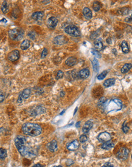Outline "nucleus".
<instances>
[{
  "instance_id": "nucleus-1",
  "label": "nucleus",
  "mask_w": 132,
  "mask_h": 167,
  "mask_svg": "<svg viewBox=\"0 0 132 167\" xmlns=\"http://www.w3.org/2000/svg\"><path fill=\"white\" fill-rule=\"evenodd\" d=\"M23 132L30 136H37L42 132L41 126L38 124L33 123H26L22 126Z\"/></svg>"
},
{
  "instance_id": "nucleus-2",
  "label": "nucleus",
  "mask_w": 132,
  "mask_h": 167,
  "mask_svg": "<svg viewBox=\"0 0 132 167\" xmlns=\"http://www.w3.org/2000/svg\"><path fill=\"white\" fill-rule=\"evenodd\" d=\"M122 103L119 99H114L110 101L108 104H107L105 109L108 110V112L114 111H118L122 108Z\"/></svg>"
},
{
  "instance_id": "nucleus-3",
  "label": "nucleus",
  "mask_w": 132,
  "mask_h": 167,
  "mask_svg": "<svg viewBox=\"0 0 132 167\" xmlns=\"http://www.w3.org/2000/svg\"><path fill=\"white\" fill-rule=\"evenodd\" d=\"M9 35L12 40L19 41L23 38L24 32L21 29L15 28L9 31Z\"/></svg>"
},
{
  "instance_id": "nucleus-4",
  "label": "nucleus",
  "mask_w": 132,
  "mask_h": 167,
  "mask_svg": "<svg viewBox=\"0 0 132 167\" xmlns=\"http://www.w3.org/2000/svg\"><path fill=\"white\" fill-rule=\"evenodd\" d=\"M65 31L66 33L74 36V37H78V36H80L81 35L79 29L74 25L68 26L65 29Z\"/></svg>"
},
{
  "instance_id": "nucleus-5",
  "label": "nucleus",
  "mask_w": 132,
  "mask_h": 167,
  "mask_svg": "<svg viewBox=\"0 0 132 167\" xmlns=\"http://www.w3.org/2000/svg\"><path fill=\"white\" fill-rule=\"evenodd\" d=\"M129 155V150L126 148H124L122 147L121 149L119 150V151L117 152V154L116 156L120 160H126L128 158Z\"/></svg>"
},
{
  "instance_id": "nucleus-6",
  "label": "nucleus",
  "mask_w": 132,
  "mask_h": 167,
  "mask_svg": "<svg viewBox=\"0 0 132 167\" xmlns=\"http://www.w3.org/2000/svg\"><path fill=\"white\" fill-rule=\"evenodd\" d=\"M19 58V50H12V52H10L9 53L8 55H7V58L9 59V60H10V62H16L17 60H18Z\"/></svg>"
},
{
  "instance_id": "nucleus-7",
  "label": "nucleus",
  "mask_w": 132,
  "mask_h": 167,
  "mask_svg": "<svg viewBox=\"0 0 132 167\" xmlns=\"http://www.w3.org/2000/svg\"><path fill=\"white\" fill-rule=\"evenodd\" d=\"M97 139L100 142L105 143V142L111 140V135L107 132H103L98 135Z\"/></svg>"
},
{
  "instance_id": "nucleus-8",
  "label": "nucleus",
  "mask_w": 132,
  "mask_h": 167,
  "mask_svg": "<svg viewBox=\"0 0 132 167\" xmlns=\"http://www.w3.org/2000/svg\"><path fill=\"white\" fill-rule=\"evenodd\" d=\"M67 42V38L65 37L63 35H58V36H56L54 39V43L57 45H63V44H66Z\"/></svg>"
},
{
  "instance_id": "nucleus-9",
  "label": "nucleus",
  "mask_w": 132,
  "mask_h": 167,
  "mask_svg": "<svg viewBox=\"0 0 132 167\" xmlns=\"http://www.w3.org/2000/svg\"><path fill=\"white\" fill-rule=\"evenodd\" d=\"M58 23V19L56 17H51L47 21V26L51 29H54L57 25Z\"/></svg>"
},
{
  "instance_id": "nucleus-10",
  "label": "nucleus",
  "mask_w": 132,
  "mask_h": 167,
  "mask_svg": "<svg viewBox=\"0 0 132 167\" xmlns=\"http://www.w3.org/2000/svg\"><path fill=\"white\" fill-rule=\"evenodd\" d=\"M16 147L21 156H26L30 154L27 147H25V145H16Z\"/></svg>"
},
{
  "instance_id": "nucleus-11",
  "label": "nucleus",
  "mask_w": 132,
  "mask_h": 167,
  "mask_svg": "<svg viewBox=\"0 0 132 167\" xmlns=\"http://www.w3.org/2000/svg\"><path fill=\"white\" fill-rule=\"evenodd\" d=\"M79 147V143L77 140H73L71 143H69L67 144V148L68 150L70 151H74L78 149Z\"/></svg>"
},
{
  "instance_id": "nucleus-12",
  "label": "nucleus",
  "mask_w": 132,
  "mask_h": 167,
  "mask_svg": "<svg viewBox=\"0 0 132 167\" xmlns=\"http://www.w3.org/2000/svg\"><path fill=\"white\" fill-rule=\"evenodd\" d=\"M26 142V139L22 135H18L15 139V144L16 145H24Z\"/></svg>"
},
{
  "instance_id": "nucleus-13",
  "label": "nucleus",
  "mask_w": 132,
  "mask_h": 167,
  "mask_svg": "<svg viewBox=\"0 0 132 167\" xmlns=\"http://www.w3.org/2000/svg\"><path fill=\"white\" fill-rule=\"evenodd\" d=\"M47 148L52 152H54L57 149V141L54 140H52L51 142L48 143L46 145Z\"/></svg>"
},
{
  "instance_id": "nucleus-14",
  "label": "nucleus",
  "mask_w": 132,
  "mask_h": 167,
  "mask_svg": "<svg viewBox=\"0 0 132 167\" xmlns=\"http://www.w3.org/2000/svg\"><path fill=\"white\" fill-rule=\"evenodd\" d=\"M89 75H90V70L87 68L83 69L80 70V71L79 72V76L81 79H87Z\"/></svg>"
},
{
  "instance_id": "nucleus-15",
  "label": "nucleus",
  "mask_w": 132,
  "mask_h": 167,
  "mask_svg": "<svg viewBox=\"0 0 132 167\" xmlns=\"http://www.w3.org/2000/svg\"><path fill=\"white\" fill-rule=\"evenodd\" d=\"M45 112V109L41 106H37L35 109H34L31 111V115L32 116H36V115L42 114Z\"/></svg>"
},
{
  "instance_id": "nucleus-16",
  "label": "nucleus",
  "mask_w": 132,
  "mask_h": 167,
  "mask_svg": "<svg viewBox=\"0 0 132 167\" xmlns=\"http://www.w3.org/2000/svg\"><path fill=\"white\" fill-rule=\"evenodd\" d=\"M93 126V123L92 122H91V121H87L84 124L83 128H82V131L84 133H88L92 128Z\"/></svg>"
},
{
  "instance_id": "nucleus-17",
  "label": "nucleus",
  "mask_w": 132,
  "mask_h": 167,
  "mask_svg": "<svg viewBox=\"0 0 132 167\" xmlns=\"http://www.w3.org/2000/svg\"><path fill=\"white\" fill-rule=\"evenodd\" d=\"M44 16V13L43 12H36L32 14V18L35 21L41 20Z\"/></svg>"
},
{
  "instance_id": "nucleus-18",
  "label": "nucleus",
  "mask_w": 132,
  "mask_h": 167,
  "mask_svg": "<svg viewBox=\"0 0 132 167\" xmlns=\"http://www.w3.org/2000/svg\"><path fill=\"white\" fill-rule=\"evenodd\" d=\"M83 14L84 15L85 18H87V19H91L93 17V14L91 12V10L88 7H85L83 10Z\"/></svg>"
},
{
  "instance_id": "nucleus-19",
  "label": "nucleus",
  "mask_w": 132,
  "mask_h": 167,
  "mask_svg": "<svg viewBox=\"0 0 132 167\" xmlns=\"http://www.w3.org/2000/svg\"><path fill=\"white\" fill-rule=\"evenodd\" d=\"M77 63V58L74 57H70L65 62L66 65L68 66H74Z\"/></svg>"
},
{
  "instance_id": "nucleus-20",
  "label": "nucleus",
  "mask_w": 132,
  "mask_h": 167,
  "mask_svg": "<svg viewBox=\"0 0 132 167\" xmlns=\"http://www.w3.org/2000/svg\"><path fill=\"white\" fill-rule=\"evenodd\" d=\"M114 147V143L113 142H112V141H108V142H105V143H104V144L102 145L101 148L102 149L104 150H110L112 149V148Z\"/></svg>"
},
{
  "instance_id": "nucleus-21",
  "label": "nucleus",
  "mask_w": 132,
  "mask_h": 167,
  "mask_svg": "<svg viewBox=\"0 0 132 167\" xmlns=\"http://www.w3.org/2000/svg\"><path fill=\"white\" fill-rule=\"evenodd\" d=\"M91 63H92L93 68L94 71L95 72H97L99 70V63L98 60L96 58H94L93 60L91 61Z\"/></svg>"
},
{
  "instance_id": "nucleus-22",
  "label": "nucleus",
  "mask_w": 132,
  "mask_h": 167,
  "mask_svg": "<svg viewBox=\"0 0 132 167\" xmlns=\"http://www.w3.org/2000/svg\"><path fill=\"white\" fill-rule=\"evenodd\" d=\"M115 82H116V80L115 79H107L104 82V86L105 88H108V87H110L114 85Z\"/></svg>"
},
{
  "instance_id": "nucleus-23",
  "label": "nucleus",
  "mask_w": 132,
  "mask_h": 167,
  "mask_svg": "<svg viewBox=\"0 0 132 167\" xmlns=\"http://www.w3.org/2000/svg\"><path fill=\"white\" fill-rule=\"evenodd\" d=\"M20 94L23 99H27L31 94V89L29 88L25 89L21 92Z\"/></svg>"
},
{
  "instance_id": "nucleus-24",
  "label": "nucleus",
  "mask_w": 132,
  "mask_h": 167,
  "mask_svg": "<svg viewBox=\"0 0 132 167\" xmlns=\"http://www.w3.org/2000/svg\"><path fill=\"white\" fill-rule=\"evenodd\" d=\"M132 68V64L131 63H126L124 65L123 67L121 69V72L122 74H125L128 72Z\"/></svg>"
},
{
  "instance_id": "nucleus-25",
  "label": "nucleus",
  "mask_w": 132,
  "mask_h": 167,
  "mask_svg": "<svg viewBox=\"0 0 132 167\" xmlns=\"http://www.w3.org/2000/svg\"><path fill=\"white\" fill-rule=\"evenodd\" d=\"M30 46V41L28 40H24L21 44V49L22 50H26Z\"/></svg>"
},
{
  "instance_id": "nucleus-26",
  "label": "nucleus",
  "mask_w": 132,
  "mask_h": 167,
  "mask_svg": "<svg viewBox=\"0 0 132 167\" xmlns=\"http://www.w3.org/2000/svg\"><path fill=\"white\" fill-rule=\"evenodd\" d=\"M121 48H122V52L125 53L129 52V51H130V49H129L127 43L125 41H122V44H121Z\"/></svg>"
},
{
  "instance_id": "nucleus-27",
  "label": "nucleus",
  "mask_w": 132,
  "mask_h": 167,
  "mask_svg": "<svg viewBox=\"0 0 132 167\" xmlns=\"http://www.w3.org/2000/svg\"><path fill=\"white\" fill-rule=\"evenodd\" d=\"M94 47L95 49H96V50L99 51V50H101L103 49V44L102 43L101 41H100L99 40H96L94 42Z\"/></svg>"
},
{
  "instance_id": "nucleus-28",
  "label": "nucleus",
  "mask_w": 132,
  "mask_h": 167,
  "mask_svg": "<svg viewBox=\"0 0 132 167\" xmlns=\"http://www.w3.org/2000/svg\"><path fill=\"white\" fill-rule=\"evenodd\" d=\"M1 10L4 14H6L7 12L9 10V7H8V3L6 1H4L1 6Z\"/></svg>"
},
{
  "instance_id": "nucleus-29",
  "label": "nucleus",
  "mask_w": 132,
  "mask_h": 167,
  "mask_svg": "<svg viewBox=\"0 0 132 167\" xmlns=\"http://www.w3.org/2000/svg\"><path fill=\"white\" fill-rule=\"evenodd\" d=\"M7 157V151L4 148H0V159L3 160Z\"/></svg>"
},
{
  "instance_id": "nucleus-30",
  "label": "nucleus",
  "mask_w": 132,
  "mask_h": 167,
  "mask_svg": "<svg viewBox=\"0 0 132 167\" xmlns=\"http://www.w3.org/2000/svg\"><path fill=\"white\" fill-rule=\"evenodd\" d=\"M129 11H130V9L127 8V7H125V8H122L119 9L118 11L119 14H121L122 15H126L129 14Z\"/></svg>"
},
{
  "instance_id": "nucleus-31",
  "label": "nucleus",
  "mask_w": 132,
  "mask_h": 167,
  "mask_svg": "<svg viewBox=\"0 0 132 167\" xmlns=\"http://www.w3.org/2000/svg\"><path fill=\"white\" fill-rule=\"evenodd\" d=\"M107 73H108V71H107V70H104V71H103L102 72H101L99 75H98L97 77V79L99 80H102L104 79L105 77L107 76Z\"/></svg>"
},
{
  "instance_id": "nucleus-32",
  "label": "nucleus",
  "mask_w": 132,
  "mask_h": 167,
  "mask_svg": "<svg viewBox=\"0 0 132 167\" xmlns=\"http://www.w3.org/2000/svg\"><path fill=\"white\" fill-rule=\"evenodd\" d=\"M93 9L96 12H98L100 9V4L98 1H94L93 3Z\"/></svg>"
},
{
  "instance_id": "nucleus-33",
  "label": "nucleus",
  "mask_w": 132,
  "mask_h": 167,
  "mask_svg": "<svg viewBox=\"0 0 132 167\" xmlns=\"http://www.w3.org/2000/svg\"><path fill=\"white\" fill-rule=\"evenodd\" d=\"M91 53L95 56V57H97V58H100V57H101V55L99 53V52L95 50V49H91Z\"/></svg>"
},
{
  "instance_id": "nucleus-34",
  "label": "nucleus",
  "mask_w": 132,
  "mask_h": 167,
  "mask_svg": "<svg viewBox=\"0 0 132 167\" xmlns=\"http://www.w3.org/2000/svg\"><path fill=\"white\" fill-rule=\"evenodd\" d=\"M122 131L124 133H127L129 132V130H130V128H129V126L127 125V124L125 123H124L123 125H122Z\"/></svg>"
},
{
  "instance_id": "nucleus-35",
  "label": "nucleus",
  "mask_w": 132,
  "mask_h": 167,
  "mask_svg": "<svg viewBox=\"0 0 132 167\" xmlns=\"http://www.w3.org/2000/svg\"><path fill=\"white\" fill-rule=\"evenodd\" d=\"M106 102H107V99H106L105 98L102 97V99H100V100H99V102H98V105H100V106H101L105 105Z\"/></svg>"
},
{
  "instance_id": "nucleus-36",
  "label": "nucleus",
  "mask_w": 132,
  "mask_h": 167,
  "mask_svg": "<svg viewBox=\"0 0 132 167\" xmlns=\"http://www.w3.org/2000/svg\"><path fill=\"white\" fill-rule=\"evenodd\" d=\"M63 75H64L63 72L62 70H58V72H57V75H56V79L58 80L62 79L63 77Z\"/></svg>"
},
{
  "instance_id": "nucleus-37",
  "label": "nucleus",
  "mask_w": 132,
  "mask_h": 167,
  "mask_svg": "<svg viewBox=\"0 0 132 167\" xmlns=\"http://www.w3.org/2000/svg\"><path fill=\"white\" fill-rule=\"evenodd\" d=\"M88 140V138L85 135H82L80 136V141L81 143H84V142H87Z\"/></svg>"
},
{
  "instance_id": "nucleus-38",
  "label": "nucleus",
  "mask_w": 132,
  "mask_h": 167,
  "mask_svg": "<svg viewBox=\"0 0 132 167\" xmlns=\"http://www.w3.org/2000/svg\"><path fill=\"white\" fill-rule=\"evenodd\" d=\"M48 55V50H47L46 48H44L41 54V57L42 58H44V57H46V55Z\"/></svg>"
},
{
  "instance_id": "nucleus-39",
  "label": "nucleus",
  "mask_w": 132,
  "mask_h": 167,
  "mask_svg": "<svg viewBox=\"0 0 132 167\" xmlns=\"http://www.w3.org/2000/svg\"><path fill=\"white\" fill-rule=\"evenodd\" d=\"M4 100V95L2 92H0V103L2 102Z\"/></svg>"
},
{
  "instance_id": "nucleus-40",
  "label": "nucleus",
  "mask_w": 132,
  "mask_h": 167,
  "mask_svg": "<svg viewBox=\"0 0 132 167\" xmlns=\"http://www.w3.org/2000/svg\"><path fill=\"white\" fill-rule=\"evenodd\" d=\"M102 167H113V165H112L110 162H107Z\"/></svg>"
},
{
  "instance_id": "nucleus-41",
  "label": "nucleus",
  "mask_w": 132,
  "mask_h": 167,
  "mask_svg": "<svg viewBox=\"0 0 132 167\" xmlns=\"http://www.w3.org/2000/svg\"><path fill=\"white\" fill-rule=\"evenodd\" d=\"M22 101H23V98H22L21 94H19L18 99V103H22Z\"/></svg>"
},
{
  "instance_id": "nucleus-42",
  "label": "nucleus",
  "mask_w": 132,
  "mask_h": 167,
  "mask_svg": "<svg viewBox=\"0 0 132 167\" xmlns=\"http://www.w3.org/2000/svg\"><path fill=\"white\" fill-rule=\"evenodd\" d=\"M107 42L108 44L112 43V40H111L110 38H108L107 39Z\"/></svg>"
},
{
  "instance_id": "nucleus-43",
  "label": "nucleus",
  "mask_w": 132,
  "mask_h": 167,
  "mask_svg": "<svg viewBox=\"0 0 132 167\" xmlns=\"http://www.w3.org/2000/svg\"><path fill=\"white\" fill-rule=\"evenodd\" d=\"M80 122H78L77 123L75 124V126H76V128H80Z\"/></svg>"
},
{
  "instance_id": "nucleus-44",
  "label": "nucleus",
  "mask_w": 132,
  "mask_h": 167,
  "mask_svg": "<svg viewBox=\"0 0 132 167\" xmlns=\"http://www.w3.org/2000/svg\"><path fill=\"white\" fill-rule=\"evenodd\" d=\"M32 167H43L41 165H40V164H36V165H34V166Z\"/></svg>"
},
{
  "instance_id": "nucleus-45",
  "label": "nucleus",
  "mask_w": 132,
  "mask_h": 167,
  "mask_svg": "<svg viewBox=\"0 0 132 167\" xmlns=\"http://www.w3.org/2000/svg\"><path fill=\"white\" fill-rule=\"evenodd\" d=\"M77 111V107L76 108H75V111H74V115H75V113H76V111Z\"/></svg>"
},
{
  "instance_id": "nucleus-46",
  "label": "nucleus",
  "mask_w": 132,
  "mask_h": 167,
  "mask_svg": "<svg viewBox=\"0 0 132 167\" xmlns=\"http://www.w3.org/2000/svg\"><path fill=\"white\" fill-rule=\"evenodd\" d=\"M65 112V110H63V111L62 112V113H60V115H62L63 114V113H64Z\"/></svg>"
},
{
  "instance_id": "nucleus-47",
  "label": "nucleus",
  "mask_w": 132,
  "mask_h": 167,
  "mask_svg": "<svg viewBox=\"0 0 132 167\" xmlns=\"http://www.w3.org/2000/svg\"><path fill=\"white\" fill-rule=\"evenodd\" d=\"M62 167V166H58V167Z\"/></svg>"
}]
</instances>
